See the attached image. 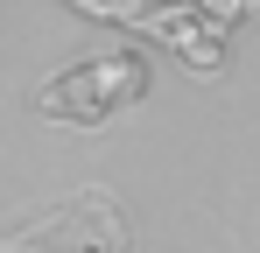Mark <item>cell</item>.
<instances>
[{
    "label": "cell",
    "mask_w": 260,
    "mask_h": 253,
    "mask_svg": "<svg viewBox=\"0 0 260 253\" xmlns=\"http://www.w3.org/2000/svg\"><path fill=\"white\" fill-rule=\"evenodd\" d=\"M127 246H134L127 211L106 190H78V197L36 211V218H14L0 232V253H127Z\"/></svg>",
    "instance_id": "6da1fadb"
}]
</instances>
